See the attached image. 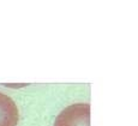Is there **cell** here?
I'll use <instances>...</instances> for the list:
<instances>
[{
    "mask_svg": "<svg viewBox=\"0 0 138 126\" xmlns=\"http://www.w3.org/2000/svg\"><path fill=\"white\" fill-rule=\"evenodd\" d=\"M54 126H90V105L76 103L66 107L56 117Z\"/></svg>",
    "mask_w": 138,
    "mask_h": 126,
    "instance_id": "cell-1",
    "label": "cell"
},
{
    "mask_svg": "<svg viewBox=\"0 0 138 126\" xmlns=\"http://www.w3.org/2000/svg\"><path fill=\"white\" fill-rule=\"evenodd\" d=\"M18 123V108L7 95L0 92V126H16Z\"/></svg>",
    "mask_w": 138,
    "mask_h": 126,
    "instance_id": "cell-2",
    "label": "cell"
}]
</instances>
